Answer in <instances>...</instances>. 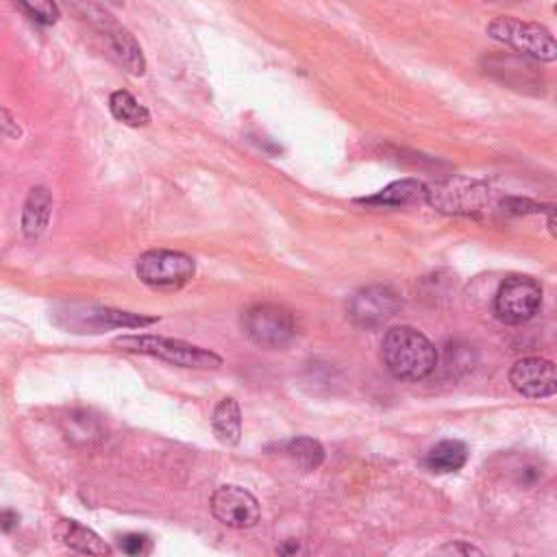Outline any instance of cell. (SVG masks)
Here are the masks:
<instances>
[{
  "mask_svg": "<svg viewBox=\"0 0 557 557\" xmlns=\"http://www.w3.org/2000/svg\"><path fill=\"white\" fill-rule=\"evenodd\" d=\"M359 202L374 207H407L416 202H426V185L418 178H400L389 183L379 194L361 198Z\"/></svg>",
  "mask_w": 557,
  "mask_h": 557,
  "instance_id": "14",
  "label": "cell"
},
{
  "mask_svg": "<svg viewBox=\"0 0 557 557\" xmlns=\"http://www.w3.org/2000/svg\"><path fill=\"white\" fill-rule=\"evenodd\" d=\"M54 535L70 548L85 553V555H96V557H104L111 553V546L89 527L70 520V518H61L54 524Z\"/></svg>",
  "mask_w": 557,
  "mask_h": 557,
  "instance_id": "13",
  "label": "cell"
},
{
  "mask_svg": "<svg viewBox=\"0 0 557 557\" xmlns=\"http://www.w3.org/2000/svg\"><path fill=\"white\" fill-rule=\"evenodd\" d=\"M120 548L128 557H144L150 550V540L141 533H126L120 537Z\"/></svg>",
  "mask_w": 557,
  "mask_h": 557,
  "instance_id": "22",
  "label": "cell"
},
{
  "mask_svg": "<svg viewBox=\"0 0 557 557\" xmlns=\"http://www.w3.org/2000/svg\"><path fill=\"white\" fill-rule=\"evenodd\" d=\"M400 296L387 285H368L348 300V318L363 329H376L392 320L400 309Z\"/></svg>",
  "mask_w": 557,
  "mask_h": 557,
  "instance_id": "9",
  "label": "cell"
},
{
  "mask_svg": "<svg viewBox=\"0 0 557 557\" xmlns=\"http://www.w3.org/2000/svg\"><path fill=\"white\" fill-rule=\"evenodd\" d=\"M20 516L13 509H2L0 511V531H13L17 527Z\"/></svg>",
  "mask_w": 557,
  "mask_h": 557,
  "instance_id": "24",
  "label": "cell"
},
{
  "mask_svg": "<svg viewBox=\"0 0 557 557\" xmlns=\"http://www.w3.org/2000/svg\"><path fill=\"white\" fill-rule=\"evenodd\" d=\"M466 459L468 446L459 440H442L426 455V463L435 472H455L466 463Z\"/></svg>",
  "mask_w": 557,
  "mask_h": 557,
  "instance_id": "18",
  "label": "cell"
},
{
  "mask_svg": "<svg viewBox=\"0 0 557 557\" xmlns=\"http://www.w3.org/2000/svg\"><path fill=\"white\" fill-rule=\"evenodd\" d=\"M211 513L231 529H250L259 520V503L239 485H222L211 496Z\"/></svg>",
  "mask_w": 557,
  "mask_h": 557,
  "instance_id": "11",
  "label": "cell"
},
{
  "mask_svg": "<svg viewBox=\"0 0 557 557\" xmlns=\"http://www.w3.org/2000/svg\"><path fill=\"white\" fill-rule=\"evenodd\" d=\"M87 11H89L91 22L102 33L111 54L117 59V63L133 76H141L146 72V59H144V52H141L139 44L135 41V37L124 26H120L109 11H104L100 7H87Z\"/></svg>",
  "mask_w": 557,
  "mask_h": 557,
  "instance_id": "10",
  "label": "cell"
},
{
  "mask_svg": "<svg viewBox=\"0 0 557 557\" xmlns=\"http://www.w3.org/2000/svg\"><path fill=\"white\" fill-rule=\"evenodd\" d=\"M509 383L527 398H548L557 392L555 366L542 357L518 359L509 370Z\"/></svg>",
  "mask_w": 557,
  "mask_h": 557,
  "instance_id": "12",
  "label": "cell"
},
{
  "mask_svg": "<svg viewBox=\"0 0 557 557\" xmlns=\"http://www.w3.org/2000/svg\"><path fill=\"white\" fill-rule=\"evenodd\" d=\"M287 453L289 457L300 466V470L309 472V470H315L322 461H324V448L320 442L311 440V437H294L289 444H287Z\"/></svg>",
  "mask_w": 557,
  "mask_h": 557,
  "instance_id": "19",
  "label": "cell"
},
{
  "mask_svg": "<svg viewBox=\"0 0 557 557\" xmlns=\"http://www.w3.org/2000/svg\"><path fill=\"white\" fill-rule=\"evenodd\" d=\"M0 133L4 137H11V139H17L22 135V128H20L17 120L4 107H0Z\"/></svg>",
  "mask_w": 557,
  "mask_h": 557,
  "instance_id": "23",
  "label": "cell"
},
{
  "mask_svg": "<svg viewBox=\"0 0 557 557\" xmlns=\"http://www.w3.org/2000/svg\"><path fill=\"white\" fill-rule=\"evenodd\" d=\"M213 433L215 437L226 444V446H235L242 437V413H239V405L235 398L226 396L222 398L215 409H213Z\"/></svg>",
  "mask_w": 557,
  "mask_h": 557,
  "instance_id": "16",
  "label": "cell"
},
{
  "mask_svg": "<svg viewBox=\"0 0 557 557\" xmlns=\"http://www.w3.org/2000/svg\"><path fill=\"white\" fill-rule=\"evenodd\" d=\"M429 557H485V555L468 542H448L435 548Z\"/></svg>",
  "mask_w": 557,
  "mask_h": 557,
  "instance_id": "21",
  "label": "cell"
},
{
  "mask_svg": "<svg viewBox=\"0 0 557 557\" xmlns=\"http://www.w3.org/2000/svg\"><path fill=\"white\" fill-rule=\"evenodd\" d=\"M487 35L537 61L548 63V61H555L557 57L553 33L546 26L535 22H522L511 15H500L487 24Z\"/></svg>",
  "mask_w": 557,
  "mask_h": 557,
  "instance_id": "4",
  "label": "cell"
},
{
  "mask_svg": "<svg viewBox=\"0 0 557 557\" xmlns=\"http://www.w3.org/2000/svg\"><path fill=\"white\" fill-rule=\"evenodd\" d=\"M52 320L57 326L72 333H102L107 329H139L154 324L157 318L120 311L94 302H65L54 309Z\"/></svg>",
  "mask_w": 557,
  "mask_h": 557,
  "instance_id": "2",
  "label": "cell"
},
{
  "mask_svg": "<svg viewBox=\"0 0 557 557\" xmlns=\"http://www.w3.org/2000/svg\"><path fill=\"white\" fill-rule=\"evenodd\" d=\"M109 109L113 117L126 126L139 128L150 124V111L137 102V98L124 89H117L109 96Z\"/></svg>",
  "mask_w": 557,
  "mask_h": 557,
  "instance_id": "17",
  "label": "cell"
},
{
  "mask_svg": "<svg viewBox=\"0 0 557 557\" xmlns=\"http://www.w3.org/2000/svg\"><path fill=\"white\" fill-rule=\"evenodd\" d=\"M135 272L141 278V283H146L150 287L174 289V287L185 285L194 276L196 263L189 255H185L181 250L157 248V250L144 252L137 259Z\"/></svg>",
  "mask_w": 557,
  "mask_h": 557,
  "instance_id": "5",
  "label": "cell"
},
{
  "mask_svg": "<svg viewBox=\"0 0 557 557\" xmlns=\"http://www.w3.org/2000/svg\"><path fill=\"white\" fill-rule=\"evenodd\" d=\"M22 11L28 13L39 24H54L59 20V7L54 2L41 0V2H20L17 4Z\"/></svg>",
  "mask_w": 557,
  "mask_h": 557,
  "instance_id": "20",
  "label": "cell"
},
{
  "mask_svg": "<svg viewBox=\"0 0 557 557\" xmlns=\"http://www.w3.org/2000/svg\"><path fill=\"white\" fill-rule=\"evenodd\" d=\"M426 202L444 213L476 215L490 202V189L476 181L450 178L426 187Z\"/></svg>",
  "mask_w": 557,
  "mask_h": 557,
  "instance_id": "8",
  "label": "cell"
},
{
  "mask_svg": "<svg viewBox=\"0 0 557 557\" xmlns=\"http://www.w3.org/2000/svg\"><path fill=\"white\" fill-rule=\"evenodd\" d=\"M381 357L392 376L400 381H422L437 366V350L413 326H394L385 333Z\"/></svg>",
  "mask_w": 557,
  "mask_h": 557,
  "instance_id": "1",
  "label": "cell"
},
{
  "mask_svg": "<svg viewBox=\"0 0 557 557\" xmlns=\"http://www.w3.org/2000/svg\"><path fill=\"white\" fill-rule=\"evenodd\" d=\"M542 305V285L531 276H509L494 296V313L505 324L531 320Z\"/></svg>",
  "mask_w": 557,
  "mask_h": 557,
  "instance_id": "7",
  "label": "cell"
},
{
  "mask_svg": "<svg viewBox=\"0 0 557 557\" xmlns=\"http://www.w3.org/2000/svg\"><path fill=\"white\" fill-rule=\"evenodd\" d=\"M298 550H300V544H298L296 540H287V542H283V544L276 548V553H278L281 557H298Z\"/></svg>",
  "mask_w": 557,
  "mask_h": 557,
  "instance_id": "25",
  "label": "cell"
},
{
  "mask_svg": "<svg viewBox=\"0 0 557 557\" xmlns=\"http://www.w3.org/2000/svg\"><path fill=\"white\" fill-rule=\"evenodd\" d=\"M246 335L261 348H283L292 342L294 315L281 305H255L242 318Z\"/></svg>",
  "mask_w": 557,
  "mask_h": 557,
  "instance_id": "6",
  "label": "cell"
},
{
  "mask_svg": "<svg viewBox=\"0 0 557 557\" xmlns=\"http://www.w3.org/2000/svg\"><path fill=\"white\" fill-rule=\"evenodd\" d=\"M117 348L128 350V352H141L150 357H159L168 363H174L178 368H196V370H209L218 368L222 359L205 350L200 346L187 344L183 339L174 337H161V335H122L113 342Z\"/></svg>",
  "mask_w": 557,
  "mask_h": 557,
  "instance_id": "3",
  "label": "cell"
},
{
  "mask_svg": "<svg viewBox=\"0 0 557 557\" xmlns=\"http://www.w3.org/2000/svg\"><path fill=\"white\" fill-rule=\"evenodd\" d=\"M50 213H52V196L46 187H33L24 200V209H22V233L28 239H37L48 222H50Z\"/></svg>",
  "mask_w": 557,
  "mask_h": 557,
  "instance_id": "15",
  "label": "cell"
}]
</instances>
